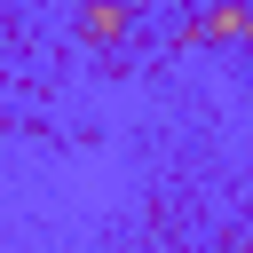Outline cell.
Masks as SVG:
<instances>
[{
	"label": "cell",
	"mask_w": 253,
	"mask_h": 253,
	"mask_svg": "<svg viewBox=\"0 0 253 253\" xmlns=\"http://www.w3.org/2000/svg\"><path fill=\"white\" fill-rule=\"evenodd\" d=\"M126 24H134L126 0H87V8H79V40H87V47H119Z\"/></svg>",
	"instance_id": "1"
},
{
	"label": "cell",
	"mask_w": 253,
	"mask_h": 253,
	"mask_svg": "<svg viewBox=\"0 0 253 253\" xmlns=\"http://www.w3.org/2000/svg\"><path fill=\"white\" fill-rule=\"evenodd\" d=\"M245 16H253L245 0H221V8H206V16L190 24V40H198V47H206V40H245Z\"/></svg>",
	"instance_id": "2"
},
{
	"label": "cell",
	"mask_w": 253,
	"mask_h": 253,
	"mask_svg": "<svg viewBox=\"0 0 253 253\" xmlns=\"http://www.w3.org/2000/svg\"><path fill=\"white\" fill-rule=\"evenodd\" d=\"M245 47H253V16H245Z\"/></svg>",
	"instance_id": "3"
}]
</instances>
